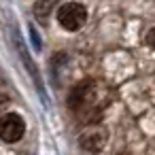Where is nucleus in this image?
<instances>
[{
  "instance_id": "nucleus-1",
  "label": "nucleus",
  "mask_w": 155,
  "mask_h": 155,
  "mask_svg": "<svg viewBox=\"0 0 155 155\" xmlns=\"http://www.w3.org/2000/svg\"><path fill=\"white\" fill-rule=\"evenodd\" d=\"M58 21L64 30L74 32L87 21V9L81 2H66L58 11Z\"/></svg>"
},
{
  "instance_id": "nucleus-2",
  "label": "nucleus",
  "mask_w": 155,
  "mask_h": 155,
  "mask_svg": "<svg viewBox=\"0 0 155 155\" xmlns=\"http://www.w3.org/2000/svg\"><path fill=\"white\" fill-rule=\"evenodd\" d=\"M26 134V121L17 113H7L0 117V138L5 142H17Z\"/></svg>"
},
{
  "instance_id": "nucleus-3",
  "label": "nucleus",
  "mask_w": 155,
  "mask_h": 155,
  "mask_svg": "<svg viewBox=\"0 0 155 155\" xmlns=\"http://www.w3.org/2000/svg\"><path fill=\"white\" fill-rule=\"evenodd\" d=\"M79 144L83 151L87 153H100L106 144V130L100 125H91L87 127L81 136H79Z\"/></svg>"
},
{
  "instance_id": "nucleus-4",
  "label": "nucleus",
  "mask_w": 155,
  "mask_h": 155,
  "mask_svg": "<svg viewBox=\"0 0 155 155\" xmlns=\"http://www.w3.org/2000/svg\"><path fill=\"white\" fill-rule=\"evenodd\" d=\"M91 94H94V87L91 83H81L77 87H72L70 96H68V106L72 110H81V108H87L91 104Z\"/></svg>"
},
{
  "instance_id": "nucleus-5",
  "label": "nucleus",
  "mask_w": 155,
  "mask_h": 155,
  "mask_svg": "<svg viewBox=\"0 0 155 155\" xmlns=\"http://www.w3.org/2000/svg\"><path fill=\"white\" fill-rule=\"evenodd\" d=\"M58 2H60V0H38V2L34 5V9H32V11H34V15H36L41 21H45V19H47V15L53 11V7H55Z\"/></svg>"
},
{
  "instance_id": "nucleus-6",
  "label": "nucleus",
  "mask_w": 155,
  "mask_h": 155,
  "mask_svg": "<svg viewBox=\"0 0 155 155\" xmlns=\"http://www.w3.org/2000/svg\"><path fill=\"white\" fill-rule=\"evenodd\" d=\"M147 45H149L151 49H155V28L149 30V34H147Z\"/></svg>"
},
{
  "instance_id": "nucleus-7",
  "label": "nucleus",
  "mask_w": 155,
  "mask_h": 155,
  "mask_svg": "<svg viewBox=\"0 0 155 155\" xmlns=\"http://www.w3.org/2000/svg\"><path fill=\"white\" fill-rule=\"evenodd\" d=\"M7 104H9V98L7 96H0V117H2V110L7 108Z\"/></svg>"
},
{
  "instance_id": "nucleus-8",
  "label": "nucleus",
  "mask_w": 155,
  "mask_h": 155,
  "mask_svg": "<svg viewBox=\"0 0 155 155\" xmlns=\"http://www.w3.org/2000/svg\"><path fill=\"white\" fill-rule=\"evenodd\" d=\"M30 32H32V43H34L36 49H38V47H41V38H38V34L34 32V28H30Z\"/></svg>"
}]
</instances>
